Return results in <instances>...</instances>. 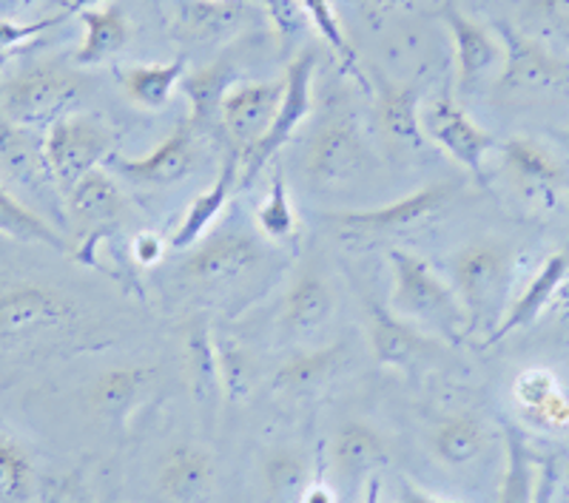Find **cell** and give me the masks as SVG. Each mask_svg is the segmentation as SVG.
Wrapping results in <instances>:
<instances>
[{
	"instance_id": "cell-1",
	"label": "cell",
	"mask_w": 569,
	"mask_h": 503,
	"mask_svg": "<svg viewBox=\"0 0 569 503\" xmlns=\"http://www.w3.org/2000/svg\"><path fill=\"white\" fill-rule=\"evenodd\" d=\"M390 268H393V293H390L393 313L413 324L439 330L450 342H459L461 335H467V319L459 296L427 259L396 248L390 251Z\"/></svg>"
},
{
	"instance_id": "cell-2",
	"label": "cell",
	"mask_w": 569,
	"mask_h": 503,
	"mask_svg": "<svg viewBox=\"0 0 569 503\" xmlns=\"http://www.w3.org/2000/svg\"><path fill=\"white\" fill-rule=\"evenodd\" d=\"M83 94L80 74L58 66H34L0 83V114L20 129H49L60 117L74 114Z\"/></svg>"
},
{
	"instance_id": "cell-3",
	"label": "cell",
	"mask_w": 569,
	"mask_h": 503,
	"mask_svg": "<svg viewBox=\"0 0 569 503\" xmlns=\"http://www.w3.org/2000/svg\"><path fill=\"white\" fill-rule=\"evenodd\" d=\"M453 291L465 308L467 333L501 324L510 291V253L498 242H472L453 259Z\"/></svg>"
},
{
	"instance_id": "cell-4",
	"label": "cell",
	"mask_w": 569,
	"mask_h": 503,
	"mask_svg": "<svg viewBox=\"0 0 569 503\" xmlns=\"http://www.w3.org/2000/svg\"><path fill=\"white\" fill-rule=\"evenodd\" d=\"M78 319V302L52 284L14 282L0 288V344L32 342Z\"/></svg>"
},
{
	"instance_id": "cell-5",
	"label": "cell",
	"mask_w": 569,
	"mask_h": 503,
	"mask_svg": "<svg viewBox=\"0 0 569 503\" xmlns=\"http://www.w3.org/2000/svg\"><path fill=\"white\" fill-rule=\"evenodd\" d=\"M46 162L52 168L60 194H69L86 174L103 168L114 154V134L100 120L86 114H66L49 125L43 140Z\"/></svg>"
},
{
	"instance_id": "cell-6",
	"label": "cell",
	"mask_w": 569,
	"mask_h": 503,
	"mask_svg": "<svg viewBox=\"0 0 569 503\" xmlns=\"http://www.w3.org/2000/svg\"><path fill=\"white\" fill-rule=\"evenodd\" d=\"M313 74H317V52L313 49H305L288 63L282 78V103H279L271 129L240 160V188H251L253 180L262 174V168L293 140L299 125L308 120L313 109Z\"/></svg>"
},
{
	"instance_id": "cell-7",
	"label": "cell",
	"mask_w": 569,
	"mask_h": 503,
	"mask_svg": "<svg viewBox=\"0 0 569 503\" xmlns=\"http://www.w3.org/2000/svg\"><path fill=\"white\" fill-rule=\"evenodd\" d=\"M456 188L450 182H436L416 194L401 197L379 208H359V211H330L322 213V222L348 239H379L408 233L425 225L430 217L447 208Z\"/></svg>"
},
{
	"instance_id": "cell-8",
	"label": "cell",
	"mask_w": 569,
	"mask_h": 503,
	"mask_svg": "<svg viewBox=\"0 0 569 503\" xmlns=\"http://www.w3.org/2000/svg\"><path fill=\"white\" fill-rule=\"evenodd\" d=\"M421 129L427 142H433L436 149L459 162L476 180H485L487 157L498 149V140L481 129L456 100L439 98L427 103V109L421 111Z\"/></svg>"
},
{
	"instance_id": "cell-9",
	"label": "cell",
	"mask_w": 569,
	"mask_h": 503,
	"mask_svg": "<svg viewBox=\"0 0 569 503\" xmlns=\"http://www.w3.org/2000/svg\"><path fill=\"white\" fill-rule=\"evenodd\" d=\"M368 165V149L359 125L350 117H337L313 134L305 151V177L313 188H339L353 182Z\"/></svg>"
},
{
	"instance_id": "cell-10",
	"label": "cell",
	"mask_w": 569,
	"mask_h": 503,
	"mask_svg": "<svg viewBox=\"0 0 569 503\" xmlns=\"http://www.w3.org/2000/svg\"><path fill=\"white\" fill-rule=\"evenodd\" d=\"M284 83H242L233 85L220 105V125L228 140V151L246 157L271 129L282 103Z\"/></svg>"
},
{
	"instance_id": "cell-11",
	"label": "cell",
	"mask_w": 569,
	"mask_h": 503,
	"mask_svg": "<svg viewBox=\"0 0 569 503\" xmlns=\"http://www.w3.org/2000/svg\"><path fill=\"white\" fill-rule=\"evenodd\" d=\"M66 211H69V220L74 222V228L83 233V245L74 253V256H80L83 251L109 239L111 231L123 222L126 197L109 171L94 168L66 194Z\"/></svg>"
},
{
	"instance_id": "cell-12",
	"label": "cell",
	"mask_w": 569,
	"mask_h": 503,
	"mask_svg": "<svg viewBox=\"0 0 569 503\" xmlns=\"http://www.w3.org/2000/svg\"><path fill=\"white\" fill-rule=\"evenodd\" d=\"M259 259H262V251H259L257 239L242 231H222L188 248L180 273L197 284L222 288V284L246 276L251 268L259 265Z\"/></svg>"
},
{
	"instance_id": "cell-13",
	"label": "cell",
	"mask_w": 569,
	"mask_h": 503,
	"mask_svg": "<svg viewBox=\"0 0 569 503\" xmlns=\"http://www.w3.org/2000/svg\"><path fill=\"white\" fill-rule=\"evenodd\" d=\"M197 162V125L191 120L177 125L166 140L146 157H126L111 154L109 165L123 180L137 182V185L166 188L186 180Z\"/></svg>"
},
{
	"instance_id": "cell-14",
	"label": "cell",
	"mask_w": 569,
	"mask_h": 503,
	"mask_svg": "<svg viewBox=\"0 0 569 503\" xmlns=\"http://www.w3.org/2000/svg\"><path fill=\"white\" fill-rule=\"evenodd\" d=\"M368 339L373 348L376 362L382 368L410 370L421 364L433 353V339L421 333L419 324L401 319L393 308H385L382 302L368 304Z\"/></svg>"
},
{
	"instance_id": "cell-15",
	"label": "cell",
	"mask_w": 569,
	"mask_h": 503,
	"mask_svg": "<svg viewBox=\"0 0 569 503\" xmlns=\"http://www.w3.org/2000/svg\"><path fill=\"white\" fill-rule=\"evenodd\" d=\"M0 165L7 168V174L18 185L32 191L40 200L58 205V197H63L52 168L46 162L43 140H34L29 129H20L9 120H0Z\"/></svg>"
},
{
	"instance_id": "cell-16",
	"label": "cell",
	"mask_w": 569,
	"mask_h": 503,
	"mask_svg": "<svg viewBox=\"0 0 569 503\" xmlns=\"http://www.w3.org/2000/svg\"><path fill=\"white\" fill-rule=\"evenodd\" d=\"M217 484V461L197 444H174L160 461L157 486L171 503H200Z\"/></svg>"
},
{
	"instance_id": "cell-17",
	"label": "cell",
	"mask_w": 569,
	"mask_h": 503,
	"mask_svg": "<svg viewBox=\"0 0 569 503\" xmlns=\"http://www.w3.org/2000/svg\"><path fill=\"white\" fill-rule=\"evenodd\" d=\"M445 23L450 38H453L459 89H476L487 71H492L501 60H505V43H501L490 29L476 23V20L467 18V14L456 12L453 7L445 9Z\"/></svg>"
},
{
	"instance_id": "cell-18",
	"label": "cell",
	"mask_w": 569,
	"mask_h": 503,
	"mask_svg": "<svg viewBox=\"0 0 569 503\" xmlns=\"http://www.w3.org/2000/svg\"><path fill=\"white\" fill-rule=\"evenodd\" d=\"M501 157L518 188L532 200H552L563 185V171L556 157L527 137H510L501 145Z\"/></svg>"
},
{
	"instance_id": "cell-19",
	"label": "cell",
	"mask_w": 569,
	"mask_h": 503,
	"mask_svg": "<svg viewBox=\"0 0 569 503\" xmlns=\"http://www.w3.org/2000/svg\"><path fill=\"white\" fill-rule=\"evenodd\" d=\"M237 182H240V157L233 154V151H226L220 174H217L211 188H206V191L188 205L186 217H182L174 237H171V248L188 251V248H194L200 239H206V231L217 222V217H220L222 208H226L228 197H231V188L237 185Z\"/></svg>"
},
{
	"instance_id": "cell-20",
	"label": "cell",
	"mask_w": 569,
	"mask_h": 503,
	"mask_svg": "<svg viewBox=\"0 0 569 503\" xmlns=\"http://www.w3.org/2000/svg\"><path fill=\"white\" fill-rule=\"evenodd\" d=\"M333 288L319 271H302L284 293L282 324L291 333H313L333 316Z\"/></svg>"
},
{
	"instance_id": "cell-21",
	"label": "cell",
	"mask_w": 569,
	"mask_h": 503,
	"mask_svg": "<svg viewBox=\"0 0 569 503\" xmlns=\"http://www.w3.org/2000/svg\"><path fill=\"white\" fill-rule=\"evenodd\" d=\"M505 85H556L569 78V66L552 58L543 46L505 29Z\"/></svg>"
},
{
	"instance_id": "cell-22",
	"label": "cell",
	"mask_w": 569,
	"mask_h": 503,
	"mask_svg": "<svg viewBox=\"0 0 569 503\" xmlns=\"http://www.w3.org/2000/svg\"><path fill=\"white\" fill-rule=\"evenodd\" d=\"M330 461H333V470H337L339 477L356 481V477L368 475V472L388 464V444L379 435V430H373L365 421H348L333 435Z\"/></svg>"
},
{
	"instance_id": "cell-23",
	"label": "cell",
	"mask_w": 569,
	"mask_h": 503,
	"mask_svg": "<svg viewBox=\"0 0 569 503\" xmlns=\"http://www.w3.org/2000/svg\"><path fill=\"white\" fill-rule=\"evenodd\" d=\"M569 271V256L567 253H556L541 265V271L532 276V282L527 284L525 293L512 302V308L501 316V324L487 335V344L501 342L505 335H510L512 330L527 328L530 322H536L541 316V310L550 304V299L556 296V291L561 288V282L567 279Z\"/></svg>"
},
{
	"instance_id": "cell-24",
	"label": "cell",
	"mask_w": 569,
	"mask_h": 503,
	"mask_svg": "<svg viewBox=\"0 0 569 503\" xmlns=\"http://www.w3.org/2000/svg\"><path fill=\"white\" fill-rule=\"evenodd\" d=\"M376 120L390 142L405 145V149H421L427 142L425 129H421L419 94L408 85H379L376 98Z\"/></svg>"
},
{
	"instance_id": "cell-25",
	"label": "cell",
	"mask_w": 569,
	"mask_h": 503,
	"mask_svg": "<svg viewBox=\"0 0 569 503\" xmlns=\"http://www.w3.org/2000/svg\"><path fill=\"white\" fill-rule=\"evenodd\" d=\"M186 60L177 58L171 63H149V66H129L120 71V85L126 98L142 111H160L169 105L177 85L186 80Z\"/></svg>"
},
{
	"instance_id": "cell-26",
	"label": "cell",
	"mask_w": 569,
	"mask_h": 503,
	"mask_svg": "<svg viewBox=\"0 0 569 503\" xmlns=\"http://www.w3.org/2000/svg\"><path fill=\"white\" fill-rule=\"evenodd\" d=\"M151 370L149 368H111L98 375L91 384V406L98 415L109 421H123L140 401V395L149 390Z\"/></svg>"
},
{
	"instance_id": "cell-27",
	"label": "cell",
	"mask_w": 569,
	"mask_h": 503,
	"mask_svg": "<svg viewBox=\"0 0 569 503\" xmlns=\"http://www.w3.org/2000/svg\"><path fill=\"white\" fill-rule=\"evenodd\" d=\"M83 20V43H80L74 63L98 66L114 58L129 40V20L117 7H94L80 12Z\"/></svg>"
},
{
	"instance_id": "cell-28",
	"label": "cell",
	"mask_w": 569,
	"mask_h": 503,
	"mask_svg": "<svg viewBox=\"0 0 569 503\" xmlns=\"http://www.w3.org/2000/svg\"><path fill=\"white\" fill-rule=\"evenodd\" d=\"M233 83H237V71L226 60L186 74L182 89L191 100V123L197 125V131L211 129L213 120L220 123V105L228 91L233 89Z\"/></svg>"
},
{
	"instance_id": "cell-29",
	"label": "cell",
	"mask_w": 569,
	"mask_h": 503,
	"mask_svg": "<svg viewBox=\"0 0 569 503\" xmlns=\"http://www.w3.org/2000/svg\"><path fill=\"white\" fill-rule=\"evenodd\" d=\"M433 455L447 466H467L487 446V426L476 415L456 413L441 421L430 435Z\"/></svg>"
},
{
	"instance_id": "cell-30",
	"label": "cell",
	"mask_w": 569,
	"mask_h": 503,
	"mask_svg": "<svg viewBox=\"0 0 569 503\" xmlns=\"http://www.w3.org/2000/svg\"><path fill=\"white\" fill-rule=\"evenodd\" d=\"M0 237L46 245L60 253L69 251V242L60 237L58 228L38 211H32L27 202H20L3 182H0Z\"/></svg>"
},
{
	"instance_id": "cell-31",
	"label": "cell",
	"mask_w": 569,
	"mask_h": 503,
	"mask_svg": "<svg viewBox=\"0 0 569 503\" xmlns=\"http://www.w3.org/2000/svg\"><path fill=\"white\" fill-rule=\"evenodd\" d=\"M339 362H342V348H339V344L325 350L297 353L277 370V375H273V388L291 395L313 393V390L322 388L330 375L337 373Z\"/></svg>"
},
{
	"instance_id": "cell-32",
	"label": "cell",
	"mask_w": 569,
	"mask_h": 503,
	"mask_svg": "<svg viewBox=\"0 0 569 503\" xmlns=\"http://www.w3.org/2000/svg\"><path fill=\"white\" fill-rule=\"evenodd\" d=\"M248 23L246 0H197L194 7L182 12V32L188 38H222Z\"/></svg>"
},
{
	"instance_id": "cell-33",
	"label": "cell",
	"mask_w": 569,
	"mask_h": 503,
	"mask_svg": "<svg viewBox=\"0 0 569 503\" xmlns=\"http://www.w3.org/2000/svg\"><path fill=\"white\" fill-rule=\"evenodd\" d=\"M186 370L197 399L222 393L220 368H217V335L197 319L186 335Z\"/></svg>"
},
{
	"instance_id": "cell-34",
	"label": "cell",
	"mask_w": 569,
	"mask_h": 503,
	"mask_svg": "<svg viewBox=\"0 0 569 503\" xmlns=\"http://www.w3.org/2000/svg\"><path fill=\"white\" fill-rule=\"evenodd\" d=\"M262 477L277 503H302L305 492L311 486V470L305 461L302 452L297 450H273L268 452L266 464H262Z\"/></svg>"
},
{
	"instance_id": "cell-35",
	"label": "cell",
	"mask_w": 569,
	"mask_h": 503,
	"mask_svg": "<svg viewBox=\"0 0 569 503\" xmlns=\"http://www.w3.org/2000/svg\"><path fill=\"white\" fill-rule=\"evenodd\" d=\"M538 481L532 450L516 426H507V470L501 481V503H536Z\"/></svg>"
},
{
	"instance_id": "cell-36",
	"label": "cell",
	"mask_w": 569,
	"mask_h": 503,
	"mask_svg": "<svg viewBox=\"0 0 569 503\" xmlns=\"http://www.w3.org/2000/svg\"><path fill=\"white\" fill-rule=\"evenodd\" d=\"M34 490V461L18 441L0 433V503H27Z\"/></svg>"
},
{
	"instance_id": "cell-37",
	"label": "cell",
	"mask_w": 569,
	"mask_h": 503,
	"mask_svg": "<svg viewBox=\"0 0 569 503\" xmlns=\"http://www.w3.org/2000/svg\"><path fill=\"white\" fill-rule=\"evenodd\" d=\"M257 225L259 233L271 242H288L297 233V217H293L291 194H288V180L284 171L277 168L271 177V188H268L266 200L257 211Z\"/></svg>"
},
{
	"instance_id": "cell-38",
	"label": "cell",
	"mask_w": 569,
	"mask_h": 503,
	"mask_svg": "<svg viewBox=\"0 0 569 503\" xmlns=\"http://www.w3.org/2000/svg\"><path fill=\"white\" fill-rule=\"evenodd\" d=\"M302 7L305 12H308V18H311L313 29L322 34L325 43H328L330 49H333V54L342 60L345 69H348L353 78L362 80V71H359V66H356L353 46H350V38L345 34V27L339 23L333 3H330V0H302Z\"/></svg>"
},
{
	"instance_id": "cell-39",
	"label": "cell",
	"mask_w": 569,
	"mask_h": 503,
	"mask_svg": "<svg viewBox=\"0 0 569 503\" xmlns=\"http://www.w3.org/2000/svg\"><path fill=\"white\" fill-rule=\"evenodd\" d=\"M217 368H220V388L231 401H242L251 393V359L240 342L233 339H220L217 335Z\"/></svg>"
},
{
	"instance_id": "cell-40",
	"label": "cell",
	"mask_w": 569,
	"mask_h": 503,
	"mask_svg": "<svg viewBox=\"0 0 569 503\" xmlns=\"http://www.w3.org/2000/svg\"><path fill=\"white\" fill-rule=\"evenodd\" d=\"M561 390L556 375L543 368H530L525 373H518L516 384H512V395H516V404L521 406V413H532L536 406H541L543 401L556 395Z\"/></svg>"
},
{
	"instance_id": "cell-41",
	"label": "cell",
	"mask_w": 569,
	"mask_h": 503,
	"mask_svg": "<svg viewBox=\"0 0 569 503\" xmlns=\"http://www.w3.org/2000/svg\"><path fill=\"white\" fill-rule=\"evenodd\" d=\"M262 7H266L268 18H271L282 40L299 38L305 29L313 27L308 12H305L302 0H262Z\"/></svg>"
},
{
	"instance_id": "cell-42",
	"label": "cell",
	"mask_w": 569,
	"mask_h": 503,
	"mask_svg": "<svg viewBox=\"0 0 569 503\" xmlns=\"http://www.w3.org/2000/svg\"><path fill=\"white\" fill-rule=\"evenodd\" d=\"M162 253H166V248H162V239L157 237V233H140V237H134V242H131V256H134V262H140L142 268L157 265L162 259Z\"/></svg>"
},
{
	"instance_id": "cell-43",
	"label": "cell",
	"mask_w": 569,
	"mask_h": 503,
	"mask_svg": "<svg viewBox=\"0 0 569 503\" xmlns=\"http://www.w3.org/2000/svg\"><path fill=\"white\" fill-rule=\"evenodd\" d=\"M527 9L558 27H569V0H527Z\"/></svg>"
},
{
	"instance_id": "cell-44",
	"label": "cell",
	"mask_w": 569,
	"mask_h": 503,
	"mask_svg": "<svg viewBox=\"0 0 569 503\" xmlns=\"http://www.w3.org/2000/svg\"><path fill=\"white\" fill-rule=\"evenodd\" d=\"M34 3L38 0H0V23H12L18 14H23Z\"/></svg>"
},
{
	"instance_id": "cell-45",
	"label": "cell",
	"mask_w": 569,
	"mask_h": 503,
	"mask_svg": "<svg viewBox=\"0 0 569 503\" xmlns=\"http://www.w3.org/2000/svg\"><path fill=\"white\" fill-rule=\"evenodd\" d=\"M552 486H556V472H552V466H543L541 475H538L536 503H550L552 501Z\"/></svg>"
},
{
	"instance_id": "cell-46",
	"label": "cell",
	"mask_w": 569,
	"mask_h": 503,
	"mask_svg": "<svg viewBox=\"0 0 569 503\" xmlns=\"http://www.w3.org/2000/svg\"><path fill=\"white\" fill-rule=\"evenodd\" d=\"M401 503H453V501H441V497L436 495H427L425 490H419V486H410L405 484L401 486Z\"/></svg>"
},
{
	"instance_id": "cell-47",
	"label": "cell",
	"mask_w": 569,
	"mask_h": 503,
	"mask_svg": "<svg viewBox=\"0 0 569 503\" xmlns=\"http://www.w3.org/2000/svg\"><path fill=\"white\" fill-rule=\"evenodd\" d=\"M410 0H365V7H368L370 14H376V18H382V14L388 12H396V9L408 7Z\"/></svg>"
},
{
	"instance_id": "cell-48",
	"label": "cell",
	"mask_w": 569,
	"mask_h": 503,
	"mask_svg": "<svg viewBox=\"0 0 569 503\" xmlns=\"http://www.w3.org/2000/svg\"><path fill=\"white\" fill-rule=\"evenodd\" d=\"M302 503H333V495H330L328 486L311 484L308 486V492H305Z\"/></svg>"
},
{
	"instance_id": "cell-49",
	"label": "cell",
	"mask_w": 569,
	"mask_h": 503,
	"mask_svg": "<svg viewBox=\"0 0 569 503\" xmlns=\"http://www.w3.org/2000/svg\"><path fill=\"white\" fill-rule=\"evenodd\" d=\"M7 60H9V54L0 52V69H3V63H7Z\"/></svg>"
},
{
	"instance_id": "cell-50",
	"label": "cell",
	"mask_w": 569,
	"mask_h": 503,
	"mask_svg": "<svg viewBox=\"0 0 569 503\" xmlns=\"http://www.w3.org/2000/svg\"><path fill=\"white\" fill-rule=\"evenodd\" d=\"M246 3H257V0H246Z\"/></svg>"
}]
</instances>
